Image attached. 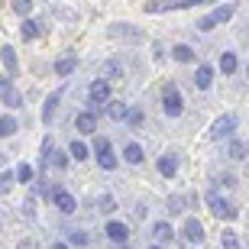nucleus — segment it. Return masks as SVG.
<instances>
[{"instance_id":"2","label":"nucleus","mask_w":249,"mask_h":249,"mask_svg":"<svg viewBox=\"0 0 249 249\" xmlns=\"http://www.w3.org/2000/svg\"><path fill=\"white\" fill-rule=\"evenodd\" d=\"M207 207H211V213H213V217H220V220H233V217H236V207H233L227 197H220L217 191L207 194Z\"/></svg>"},{"instance_id":"32","label":"nucleus","mask_w":249,"mask_h":249,"mask_svg":"<svg viewBox=\"0 0 249 249\" xmlns=\"http://www.w3.org/2000/svg\"><path fill=\"white\" fill-rule=\"evenodd\" d=\"M68 243H71V246H84V243H88V233L84 230H71L68 233Z\"/></svg>"},{"instance_id":"40","label":"nucleus","mask_w":249,"mask_h":249,"mask_svg":"<svg viewBox=\"0 0 249 249\" xmlns=\"http://www.w3.org/2000/svg\"><path fill=\"white\" fill-rule=\"evenodd\" d=\"M149 249H162V246H156V243H152V246H149Z\"/></svg>"},{"instance_id":"31","label":"nucleus","mask_w":249,"mask_h":249,"mask_svg":"<svg viewBox=\"0 0 249 249\" xmlns=\"http://www.w3.org/2000/svg\"><path fill=\"white\" fill-rule=\"evenodd\" d=\"M13 178H17L13 172H0V194H7L13 188Z\"/></svg>"},{"instance_id":"36","label":"nucleus","mask_w":249,"mask_h":249,"mask_svg":"<svg viewBox=\"0 0 249 249\" xmlns=\"http://www.w3.org/2000/svg\"><path fill=\"white\" fill-rule=\"evenodd\" d=\"M126 120H129V123H139V120H142V113H139V110H129Z\"/></svg>"},{"instance_id":"10","label":"nucleus","mask_w":249,"mask_h":249,"mask_svg":"<svg viewBox=\"0 0 249 249\" xmlns=\"http://www.w3.org/2000/svg\"><path fill=\"white\" fill-rule=\"evenodd\" d=\"M185 236L194 243V246H201V243H204V227H201V220L188 217V220H185Z\"/></svg>"},{"instance_id":"7","label":"nucleus","mask_w":249,"mask_h":249,"mask_svg":"<svg viewBox=\"0 0 249 249\" xmlns=\"http://www.w3.org/2000/svg\"><path fill=\"white\" fill-rule=\"evenodd\" d=\"M104 233H107V240H113V243H126L129 240V227L120 223V220H110L107 227H104Z\"/></svg>"},{"instance_id":"6","label":"nucleus","mask_w":249,"mask_h":249,"mask_svg":"<svg viewBox=\"0 0 249 249\" xmlns=\"http://www.w3.org/2000/svg\"><path fill=\"white\" fill-rule=\"evenodd\" d=\"M91 101L94 104H104V107H107V104H110V84L104 81V78H97V81H91Z\"/></svg>"},{"instance_id":"13","label":"nucleus","mask_w":249,"mask_h":249,"mask_svg":"<svg viewBox=\"0 0 249 249\" xmlns=\"http://www.w3.org/2000/svg\"><path fill=\"white\" fill-rule=\"evenodd\" d=\"M123 159H126L129 165H139V162H142V146H139V142H126V146H123Z\"/></svg>"},{"instance_id":"19","label":"nucleus","mask_w":249,"mask_h":249,"mask_svg":"<svg viewBox=\"0 0 249 249\" xmlns=\"http://www.w3.org/2000/svg\"><path fill=\"white\" fill-rule=\"evenodd\" d=\"M152 233H156V240H159V243H168L172 236H175V230H172V227H168L165 220H159V223H156V230H152Z\"/></svg>"},{"instance_id":"9","label":"nucleus","mask_w":249,"mask_h":249,"mask_svg":"<svg viewBox=\"0 0 249 249\" xmlns=\"http://www.w3.org/2000/svg\"><path fill=\"white\" fill-rule=\"evenodd\" d=\"M74 126H78V133L91 136V133H97V117L84 110V113H78V117H74Z\"/></svg>"},{"instance_id":"14","label":"nucleus","mask_w":249,"mask_h":249,"mask_svg":"<svg viewBox=\"0 0 249 249\" xmlns=\"http://www.w3.org/2000/svg\"><path fill=\"white\" fill-rule=\"evenodd\" d=\"M159 172H162L165 178H175V172H178V159L172 156V152H168V156H162V159H159Z\"/></svg>"},{"instance_id":"4","label":"nucleus","mask_w":249,"mask_h":249,"mask_svg":"<svg viewBox=\"0 0 249 249\" xmlns=\"http://www.w3.org/2000/svg\"><path fill=\"white\" fill-rule=\"evenodd\" d=\"M162 107H165L168 117H181V110H185V97H181V91L168 84V88H165V97H162Z\"/></svg>"},{"instance_id":"30","label":"nucleus","mask_w":249,"mask_h":249,"mask_svg":"<svg viewBox=\"0 0 249 249\" xmlns=\"http://www.w3.org/2000/svg\"><path fill=\"white\" fill-rule=\"evenodd\" d=\"M29 10H33V0H13V13H19V17H29Z\"/></svg>"},{"instance_id":"37","label":"nucleus","mask_w":249,"mask_h":249,"mask_svg":"<svg viewBox=\"0 0 249 249\" xmlns=\"http://www.w3.org/2000/svg\"><path fill=\"white\" fill-rule=\"evenodd\" d=\"M217 181H220L223 188H233V178H230V175H220V178H217Z\"/></svg>"},{"instance_id":"35","label":"nucleus","mask_w":249,"mask_h":249,"mask_svg":"<svg viewBox=\"0 0 249 249\" xmlns=\"http://www.w3.org/2000/svg\"><path fill=\"white\" fill-rule=\"evenodd\" d=\"M101 211H113V197H110V194H104V197H101Z\"/></svg>"},{"instance_id":"17","label":"nucleus","mask_w":249,"mask_h":249,"mask_svg":"<svg viewBox=\"0 0 249 249\" xmlns=\"http://www.w3.org/2000/svg\"><path fill=\"white\" fill-rule=\"evenodd\" d=\"M58 101H62V91H55V94H49V97H46V107H42V123L52 120V113H55Z\"/></svg>"},{"instance_id":"38","label":"nucleus","mask_w":249,"mask_h":249,"mask_svg":"<svg viewBox=\"0 0 249 249\" xmlns=\"http://www.w3.org/2000/svg\"><path fill=\"white\" fill-rule=\"evenodd\" d=\"M19 249H36V243H23V246H19Z\"/></svg>"},{"instance_id":"41","label":"nucleus","mask_w":249,"mask_h":249,"mask_svg":"<svg viewBox=\"0 0 249 249\" xmlns=\"http://www.w3.org/2000/svg\"><path fill=\"white\" fill-rule=\"evenodd\" d=\"M120 249H129V246H120Z\"/></svg>"},{"instance_id":"20","label":"nucleus","mask_w":249,"mask_h":249,"mask_svg":"<svg viewBox=\"0 0 249 249\" xmlns=\"http://www.w3.org/2000/svg\"><path fill=\"white\" fill-rule=\"evenodd\" d=\"M236 65H240V62H236V52H223V58H220V71L223 74H233V71H236Z\"/></svg>"},{"instance_id":"22","label":"nucleus","mask_w":249,"mask_h":249,"mask_svg":"<svg viewBox=\"0 0 249 249\" xmlns=\"http://www.w3.org/2000/svg\"><path fill=\"white\" fill-rule=\"evenodd\" d=\"M0 58H3V65H7L10 74H17V55H13V49L3 46V49H0Z\"/></svg>"},{"instance_id":"25","label":"nucleus","mask_w":249,"mask_h":249,"mask_svg":"<svg viewBox=\"0 0 249 249\" xmlns=\"http://www.w3.org/2000/svg\"><path fill=\"white\" fill-rule=\"evenodd\" d=\"M49 162H52V165H55V168H68V156H65V152H55V149L49 152V159H46V162H42V168H46Z\"/></svg>"},{"instance_id":"26","label":"nucleus","mask_w":249,"mask_h":249,"mask_svg":"<svg viewBox=\"0 0 249 249\" xmlns=\"http://www.w3.org/2000/svg\"><path fill=\"white\" fill-rule=\"evenodd\" d=\"M17 178H19V181H23V185H29V181L36 178V172H33V165H29V162H23V165L17 168Z\"/></svg>"},{"instance_id":"3","label":"nucleus","mask_w":249,"mask_h":249,"mask_svg":"<svg viewBox=\"0 0 249 249\" xmlns=\"http://www.w3.org/2000/svg\"><path fill=\"white\" fill-rule=\"evenodd\" d=\"M94 152H97V165H101L104 172H113V168H117V156H113V146H110L107 136H101L94 142Z\"/></svg>"},{"instance_id":"11","label":"nucleus","mask_w":249,"mask_h":249,"mask_svg":"<svg viewBox=\"0 0 249 249\" xmlns=\"http://www.w3.org/2000/svg\"><path fill=\"white\" fill-rule=\"evenodd\" d=\"M211 81H213V68H211L207 62L197 65V71H194V84H197V88L204 91V88H211Z\"/></svg>"},{"instance_id":"23","label":"nucleus","mask_w":249,"mask_h":249,"mask_svg":"<svg viewBox=\"0 0 249 249\" xmlns=\"http://www.w3.org/2000/svg\"><path fill=\"white\" fill-rule=\"evenodd\" d=\"M211 17H213V23H227V19H233V3H223V7H217Z\"/></svg>"},{"instance_id":"16","label":"nucleus","mask_w":249,"mask_h":249,"mask_svg":"<svg viewBox=\"0 0 249 249\" xmlns=\"http://www.w3.org/2000/svg\"><path fill=\"white\" fill-rule=\"evenodd\" d=\"M101 74H104V81L110 84V81H117V78H120V74H123V68H120V62H113V58H110V62H104Z\"/></svg>"},{"instance_id":"28","label":"nucleus","mask_w":249,"mask_h":249,"mask_svg":"<svg viewBox=\"0 0 249 249\" xmlns=\"http://www.w3.org/2000/svg\"><path fill=\"white\" fill-rule=\"evenodd\" d=\"M230 156H233V159H246V142H240V139H230Z\"/></svg>"},{"instance_id":"18","label":"nucleus","mask_w":249,"mask_h":249,"mask_svg":"<svg viewBox=\"0 0 249 249\" xmlns=\"http://www.w3.org/2000/svg\"><path fill=\"white\" fill-rule=\"evenodd\" d=\"M74 68H78V58H74V55L58 58V62H55V74H62V78H68V74H71Z\"/></svg>"},{"instance_id":"12","label":"nucleus","mask_w":249,"mask_h":249,"mask_svg":"<svg viewBox=\"0 0 249 249\" xmlns=\"http://www.w3.org/2000/svg\"><path fill=\"white\" fill-rule=\"evenodd\" d=\"M172 58H175L178 65H188V62H194L197 55H194V49H191V46H185V42H178V46L172 49Z\"/></svg>"},{"instance_id":"33","label":"nucleus","mask_w":249,"mask_h":249,"mask_svg":"<svg viewBox=\"0 0 249 249\" xmlns=\"http://www.w3.org/2000/svg\"><path fill=\"white\" fill-rule=\"evenodd\" d=\"M181 207H185L181 197H168V211H172V213H181Z\"/></svg>"},{"instance_id":"34","label":"nucleus","mask_w":249,"mask_h":249,"mask_svg":"<svg viewBox=\"0 0 249 249\" xmlns=\"http://www.w3.org/2000/svg\"><path fill=\"white\" fill-rule=\"evenodd\" d=\"M217 26V23H213V17H204V19H197V29H201V33H207V29H213Z\"/></svg>"},{"instance_id":"5","label":"nucleus","mask_w":249,"mask_h":249,"mask_svg":"<svg viewBox=\"0 0 249 249\" xmlns=\"http://www.w3.org/2000/svg\"><path fill=\"white\" fill-rule=\"evenodd\" d=\"M0 101L7 104V107H23V94L13 88V81H10V78H3V81H0Z\"/></svg>"},{"instance_id":"24","label":"nucleus","mask_w":249,"mask_h":249,"mask_svg":"<svg viewBox=\"0 0 249 249\" xmlns=\"http://www.w3.org/2000/svg\"><path fill=\"white\" fill-rule=\"evenodd\" d=\"M68 156H71V159H78V162H84V159H88V146H84L81 139H74L71 146H68Z\"/></svg>"},{"instance_id":"29","label":"nucleus","mask_w":249,"mask_h":249,"mask_svg":"<svg viewBox=\"0 0 249 249\" xmlns=\"http://www.w3.org/2000/svg\"><path fill=\"white\" fill-rule=\"evenodd\" d=\"M223 249H240V236H236V233H233V230H227V233H223Z\"/></svg>"},{"instance_id":"15","label":"nucleus","mask_w":249,"mask_h":249,"mask_svg":"<svg viewBox=\"0 0 249 249\" xmlns=\"http://www.w3.org/2000/svg\"><path fill=\"white\" fill-rule=\"evenodd\" d=\"M107 117H110V120H126L129 107L123 101H110V104H107Z\"/></svg>"},{"instance_id":"21","label":"nucleus","mask_w":249,"mask_h":249,"mask_svg":"<svg viewBox=\"0 0 249 249\" xmlns=\"http://www.w3.org/2000/svg\"><path fill=\"white\" fill-rule=\"evenodd\" d=\"M19 36L26 39V42H29V39H36V36H39V23H33V19H23V26H19Z\"/></svg>"},{"instance_id":"27","label":"nucleus","mask_w":249,"mask_h":249,"mask_svg":"<svg viewBox=\"0 0 249 249\" xmlns=\"http://www.w3.org/2000/svg\"><path fill=\"white\" fill-rule=\"evenodd\" d=\"M17 133V120L13 117H0V136H13Z\"/></svg>"},{"instance_id":"8","label":"nucleus","mask_w":249,"mask_h":249,"mask_svg":"<svg viewBox=\"0 0 249 249\" xmlns=\"http://www.w3.org/2000/svg\"><path fill=\"white\" fill-rule=\"evenodd\" d=\"M52 197H55V207L62 213H74V211H78V201H74L68 191H62V188H55V194H52Z\"/></svg>"},{"instance_id":"1","label":"nucleus","mask_w":249,"mask_h":249,"mask_svg":"<svg viewBox=\"0 0 249 249\" xmlns=\"http://www.w3.org/2000/svg\"><path fill=\"white\" fill-rule=\"evenodd\" d=\"M236 126H240L236 113H223V117H217V120L211 123L207 136H211V139H227V136H233V129H236Z\"/></svg>"},{"instance_id":"39","label":"nucleus","mask_w":249,"mask_h":249,"mask_svg":"<svg viewBox=\"0 0 249 249\" xmlns=\"http://www.w3.org/2000/svg\"><path fill=\"white\" fill-rule=\"evenodd\" d=\"M52 249H68V246H65V243H55V246H52Z\"/></svg>"}]
</instances>
